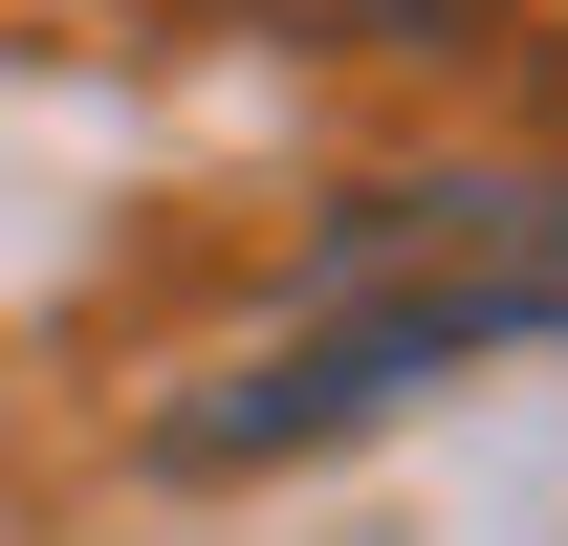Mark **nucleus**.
<instances>
[{"label":"nucleus","instance_id":"2","mask_svg":"<svg viewBox=\"0 0 568 546\" xmlns=\"http://www.w3.org/2000/svg\"><path fill=\"white\" fill-rule=\"evenodd\" d=\"M284 22H351V44H416V22H481V0H284Z\"/></svg>","mask_w":568,"mask_h":546},{"label":"nucleus","instance_id":"1","mask_svg":"<svg viewBox=\"0 0 568 546\" xmlns=\"http://www.w3.org/2000/svg\"><path fill=\"white\" fill-rule=\"evenodd\" d=\"M568 328V198L547 175H394V198L328 219V263L219 394L153 415V459H306V437H372L394 394L481 372V350H547Z\"/></svg>","mask_w":568,"mask_h":546}]
</instances>
